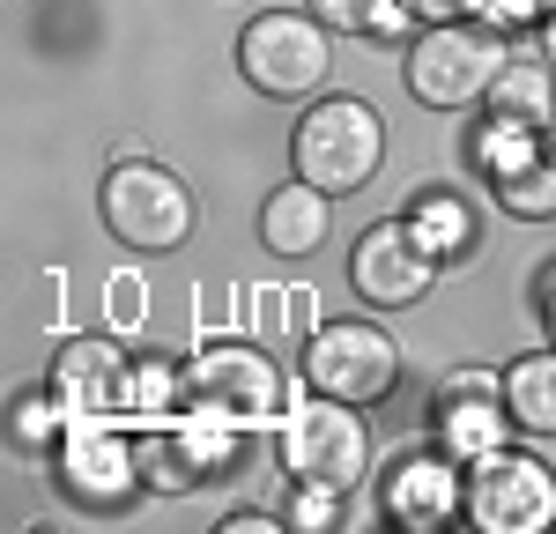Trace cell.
I'll return each instance as SVG.
<instances>
[{
    "label": "cell",
    "mask_w": 556,
    "mask_h": 534,
    "mask_svg": "<svg viewBox=\"0 0 556 534\" xmlns=\"http://www.w3.org/2000/svg\"><path fill=\"white\" fill-rule=\"evenodd\" d=\"M290 164H298V178H312L334 201L364 193L386 164V119L364 97H319V104H304L298 134H290Z\"/></svg>",
    "instance_id": "cell-5"
},
{
    "label": "cell",
    "mask_w": 556,
    "mask_h": 534,
    "mask_svg": "<svg viewBox=\"0 0 556 534\" xmlns=\"http://www.w3.org/2000/svg\"><path fill=\"white\" fill-rule=\"evenodd\" d=\"M460 520L475 534H549L556 527V468L542 453H519L513 438L475 453Z\"/></svg>",
    "instance_id": "cell-7"
},
{
    "label": "cell",
    "mask_w": 556,
    "mask_h": 534,
    "mask_svg": "<svg viewBox=\"0 0 556 534\" xmlns=\"http://www.w3.org/2000/svg\"><path fill=\"white\" fill-rule=\"evenodd\" d=\"M327 201H334V193H319L312 178L275 186V193L260 201V245H267L275 260H304V253H319V245H327Z\"/></svg>",
    "instance_id": "cell-16"
},
{
    "label": "cell",
    "mask_w": 556,
    "mask_h": 534,
    "mask_svg": "<svg viewBox=\"0 0 556 534\" xmlns=\"http://www.w3.org/2000/svg\"><path fill=\"white\" fill-rule=\"evenodd\" d=\"M505 400L527 438H556V349H527L505 364Z\"/></svg>",
    "instance_id": "cell-18"
},
{
    "label": "cell",
    "mask_w": 556,
    "mask_h": 534,
    "mask_svg": "<svg viewBox=\"0 0 556 534\" xmlns=\"http://www.w3.org/2000/svg\"><path fill=\"white\" fill-rule=\"evenodd\" d=\"M282 520H267V512H230V520H215V534H275Z\"/></svg>",
    "instance_id": "cell-28"
},
{
    "label": "cell",
    "mask_w": 556,
    "mask_h": 534,
    "mask_svg": "<svg viewBox=\"0 0 556 534\" xmlns=\"http://www.w3.org/2000/svg\"><path fill=\"white\" fill-rule=\"evenodd\" d=\"M416 23H453V15H468V0H401Z\"/></svg>",
    "instance_id": "cell-27"
},
{
    "label": "cell",
    "mask_w": 556,
    "mask_h": 534,
    "mask_svg": "<svg viewBox=\"0 0 556 534\" xmlns=\"http://www.w3.org/2000/svg\"><path fill=\"white\" fill-rule=\"evenodd\" d=\"M534 305H542V319H549V334H556V267H542V282H534Z\"/></svg>",
    "instance_id": "cell-29"
},
{
    "label": "cell",
    "mask_w": 556,
    "mask_h": 534,
    "mask_svg": "<svg viewBox=\"0 0 556 534\" xmlns=\"http://www.w3.org/2000/svg\"><path fill=\"white\" fill-rule=\"evenodd\" d=\"M430 438L445 453H490V445L513 438V400H505V371H482V364H460L438 379V400H430Z\"/></svg>",
    "instance_id": "cell-14"
},
{
    "label": "cell",
    "mask_w": 556,
    "mask_h": 534,
    "mask_svg": "<svg viewBox=\"0 0 556 534\" xmlns=\"http://www.w3.org/2000/svg\"><path fill=\"white\" fill-rule=\"evenodd\" d=\"M342 497H349V490H334V483H290V512H282V527H298V534L342 527Z\"/></svg>",
    "instance_id": "cell-23"
},
{
    "label": "cell",
    "mask_w": 556,
    "mask_h": 534,
    "mask_svg": "<svg viewBox=\"0 0 556 534\" xmlns=\"http://www.w3.org/2000/svg\"><path fill=\"white\" fill-rule=\"evenodd\" d=\"M60 438H67V408H60V394H52V386L15 394V408H8V445H15L23 460H52Z\"/></svg>",
    "instance_id": "cell-20"
},
{
    "label": "cell",
    "mask_w": 556,
    "mask_h": 534,
    "mask_svg": "<svg viewBox=\"0 0 556 534\" xmlns=\"http://www.w3.org/2000/svg\"><path fill=\"white\" fill-rule=\"evenodd\" d=\"M327 67H334V30L312 8H267L238 30V75L253 97L304 104L327 89Z\"/></svg>",
    "instance_id": "cell-4"
},
{
    "label": "cell",
    "mask_w": 556,
    "mask_h": 534,
    "mask_svg": "<svg viewBox=\"0 0 556 534\" xmlns=\"http://www.w3.org/2000/svg\"><path fill=\"white\" fill-rule=\"evenodd\" d=\"M401 216H408V230L424 238L438 260H460V253L475 245V230H482V216H475V208L460 201V193H453V186H416Z\"/></svg>",
    "instance_id": "cell-17"
},
{
    "label": "cell",
    "mask_w": 556,
    "mask_h": 534,
    "mask_svg": "<svg viewBox=\"0 0 556 534\" xmlns=\"http://www.w3.org/2000/svg\"><path fill=\"white\" fill-rule=\"evenodd\" d=\"M186 408L230 423V431H267L282 423V371L260 342H201L186 356Z\"/></svg>",
    "instance_id": "cell-6"
},
{
    "label": "cell",
    "mask_w": 556,
    "mask_h": 534,
    "mask_svg": "<svg viewBox=\"0 0 556 534\" xmlns=\"http://www.w3.org/2000/svg\"><path fill=\"white\" fill-rule=\"evenodd\" d=\"M245 305H253V334H290L282 319H304V327H312V312H319V297H312V282H304V290L290 282V290H253Z\"/></svg>",
    "instance_id": "cell-24"
},
{
    "label": "cell",
    "mask_w": 556,
    "mask_h": 534,
    "mask_svg": "<svg viewBox=\"0 0 556 534\" xmlns=\"http://www.w3.org/2000/svg\"><path fill=\"white\" fill-rule=\"evenodd\" d=\"M556 0H468L475 23H490V30H519V23H542Z\"/></svg>",
    "instance_id": "cell-26"
},
{
    "label": "cell",
    "mask_w": 556,
    "mask_h": 534,
    "mask_svg": "<svg viewBox=\"0 0 556 534\" xmlns=\"http://www.w3.org/2000/svg\"><path fill=\"white\" fill-rule=\"evenodd\" d=\"M304 386L356 400V408H379L401 386V342L379 319H319L304 334Z\"/></svg>",
    "instance_id": "cell-8"
},
{
    "label": "cell",
    "mask_w": 556,
    "mask_h": 534,
    "mask_svg": "<svg viewBox=\"0 0 556 534\" xmlns=\"http://www.w3.org/2000/svg\"><path fill=\"white\" fill-rule=\"evenodd\" d=\"M460 505H468V460L460 453H445L438 438H416V445H401L393 460L379 468V512H386V527H401V534H438V527H453L460 520Z\"/></svg>",
    "instance_id": "cell-9"
},
{
    "label": "cell",
    "mask_w": 556,
    "mask_h": 534,
    "mask_svg": "<svg viewBox=\"0 0 556 534\" xmlns=\"http://www.w3.org/2000/svg\"><path fill=\"white\" fill-rule=\"evenodd\" d=\"M505 67H513L505 30H490L475 15L424 23L408 38V89H416V104H430V112H468V104H482Z\"/></svg>",
    "instance_id": "cell-2"
},
{
    "label": "cell",
    "mask_w": 556,
    "mask_h": 534,
    "mask_svg": "<svg viewBox=\"0 0 556 534\" xmlns=\"http://www.w3.org/2000/svg\"><path fill=\"white\" fill-rule=\"evenodd\" d=\"M371 408H356V400H334V394H312L290 400L282 408V423H275V453H282V475L290 483H334V490H356L371 475V423H364Z\"/></svg>",
    "instance_id": "cell-3"
},
{
    "label": "cell",
    "mask_w": 556,
    "mask_h": 534,
    "mask_svg": "<svg viewBox=\"0 0 556 534\" xmlns=\"http://www.w3.org/2000/svg\"><path fill=\"white\" fill-rule=\"evenodd\" d=\"M430 282H438V253L408 230V216L371 223V230L356 238V253H349V290H356L364 305H379V312L424 305Z\"/></svg>",
    "instance_id": "cell-12"
},
{
    "label": "cell",
    "mask_w": 556,
    "mask_h": 534,
    "mask_svg": "<svg viewBox=\"0 0 556 534\" xmlns=\"http://www.w3.org/2000/svg\"><path fill=\"white\" fill-rule=\"evenodd\" d=\"M172 408H186V364H172V356H134L127 416H141V423H164Z\"/></svg>",
    "instance_id": "cell-22"
},
{
    "label": "cell",
    "mask_w": 556,
    "mask_h": 534,
    "mask_svg": "<svg viewBox=\"0 0 556 534\" xmlns=\"http://www.w3.org/2000/svg\"><path fill=\"white\" fill-rule=\"evenodd\" d=\"M104 319H112V334H141V319H149V282H141L134 267L104 282Z\"/></svg>",
    "instance_id": "cell-25"
},
{
    "label": "cell",
    "mask_w": 556,
    "mask_h": 534,
    "mask_svg": "<svg viewBox=\"0 0 556 534\" xmlns=\"http://www.w3.org/2000/svg\"><path fill=\"white\" fill-rule=\"evenodd\" d=\"M245 438V431H230V423H208V416H193L186 408V423H141L134 431V460H141V490H156V497H186V490H201L230 460V445Z\"/></svg>",
    "instance_id": "cell-13"
},
{
    "label": "cell",
    "mask_w": 556,
    "mask_h": 534,
    "mask_svg": "<svg viewBox=\"0 0 556 534\" xmlns=\"http://www.w3.org/2000/svg\"><path fill=\"white\" fill-rule=\"evenodd\" d=\"M327 30H371V38H416L424 23L401 0H304Z\"/></svg>",
    "instance_id": "cell-21"
},
{
    "label": "cell",
    "mask_w": 556,
    "mask_h": 534,
    "mask_svg": "<svg viewBox=\"0 0 556 534\" xmlns=\"http://www.w3.org/2000/svg\"><path fill=\"white\" fill-rule=\"evenodd\" d=\"M45 386L60 394L67 423H112V416H127L134 356L119 349V334H67V342L52 349Z\"/></svg>",
    "instance_id": "cell-11"
},
{
    "label": "cell",
    "mask_w": 556,
    "mask_h": 534,
    "mask_svg": "<svg viewBox=\"0 0 556 534\" xmlns=\"http://www.w3.org/2000/svg\"><path fill=\"white\" fill-rule=\"evenodd\" d=\"M97 216L127 253H178L193 238V223H201V201H193V186L178 171L149 164L141 149H119V164L97 186Z\"/></svg>",
    "instance_id": "cell-1"
},
{
    "label": "cell",
    "mask_w": 556,
    "mask_h": 534,
    "mask_svg": "<svg viewBox=\"0 0 556 534\" xmlns=\"http://www.w3.org/2000/svg\"><path fill=\"white\" fill-rule=\"evenodd\" d=\"M542 23H549V67H556V8H549V15H542Z\"/></svg>",
    "instance_id": "cell-30"
},
{
    "label": "cell",
    "mask_w": 556,
    "mask_h": 534,
    "mask_svg": "<svg viewBox=\"0 0 556 534\" xmlns=\"http://www.w3.org/2000/svg\"><path fill=\"white\" fill-rule=\"evenodd\" d=\"M482 112L513 119V127H556V67L549 60H513L497 89L482 97Z\"/></svg>",
    "instance_id": "cell-19"
},
{
    "label": "cell",
    "mask_w": 556,
    "mask_h": 534,
    "mask_svg": "<svg viewBox=\"0 0 556 534\" xmlns=\"http://www.w3.org/2000/svg\"><path fill=\"white\" fill-rule=\"evenodd\" d=\"M490 193L519 223H556V127H534L513 156H497L490 164Z\"/></svg>",
    "instance_id": "cell-15"
},
{
    "label": "cell",
    "mask_w": 556,
    "mask_h": 534,
    "mask_svg": "<svg viewBox=\"0 0 556 534\" xmlns=\"http://www.w3.org/2000/svg\"><path fill=\"white\" fill-rule=\"evenodd\" d=\"M52 483H60L67 505H83V512H119L134 490H141L134 438L112 431V423H67V438L52 453Z\"/></svg>",
    "instance_id": "cell-10"
}]
</instances>
